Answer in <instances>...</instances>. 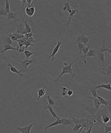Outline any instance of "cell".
<instances>
[{"label": "cell", "instance_id": "6da1fadb", "mask_svg": "<svg viewBox=\"0 0 111 133\" xmlns=\"http://www.w3.org/2000/svg\"><path fill=\"white\" fill-rule=\"evenodd\" d=\"M76 61H77V58L74 59L73 62H72L71 63H70V64H68V63L65 62V61H63V62H62V72H61V73L59 75V77L56 80H54V82L59 81V79H60V78L62 77L64 74H66V73L71 74L72 75V78H73L74 76H76V75L73 73V68H72V66H73V64L76 62Z\"/></svg>", "mask_w": 111, "mask_h": 133}, {"label": "cell", "instance_id": "7a4b0ae2", "mask_svg": "<svg viewBox=\"0 0 111 133\" xmlns=\"http://www.w3.org/2000/svg\"><path fill=\"white\" fill-rule=\"evenodd\" d=\"M36 62L35 59H25L23 61H19V63L20 64V70L21 71L22 73H25L27 71V66H28L30 64H34Z\"/></svg>", "mask_w": 111, "mask_h": 133}, {"label": "cell", "instance_id": "3957f363", "mask_svg": "<svg viewBox=\"0 0 111 133\" xmlns=\"http://www.w3.org/2000/svg\"><path fill=\"white\" fill-rule=\"evenodd\" d=\"M25 10L26 15L29 16L30 20L31 21L32 20V16H34V14H35V11H36L35 5L33 4V3L30 4H27V6L25 8Z\"/></svg>", "mask_w": 111, "mask_h": 133}, {"label": "cell", "instance_id": "277c9868", "mask_svg": "<svg viewBox=\"0 0 111 133\" xmlns=\"http://www.w3.org/2000/svg\"><path fill=\"white\" fill-rule=\"evenodd\" d=\"M46 109H48L49 112L51 113V115H52V117H53L52 121H53V118H56V119H59V118H60L59 116H57V114L55 112V111H54V109L52 108V107L50 106V105H48V104L45 105V106H44L43 108H42L41 110H40V112H44V111H45Z\"/></svg>", "mask_w": 111, "mask_h": 133}, {"label": "cell", "instance_id": "5b68a950", "mask_svg": "<svg viewBox=\"0 0 111 133\" xmlns=\"http://www.w3.org/2000/svg\"><path fill=\"white\" fill-rule=\"evenodd\" d=\"M55 44H56V45H55L54 48L52 50V52H51V55H50L49 56L47 57L48 59L49 58H52V60L54 59V56L56 55V54L59 52V50L60 46H61V44H62V41H61V39H60L58 42H56Z\"/></svg>", "mask_w": 111, "mask_h": 133}, {"label": "cell", "instance_id": "8992f818", "mask_svg": "<svg viewBox=\"0 0 111 133\" xmlns=\"http://www.w3.org/2000/svg\"><path fill=\"white\" fill-rule=\"evenodd\" d=\"M35 125V124H30L29 125H27L25 127H19V126H16V129L19 131L21 133H30V131L33 128V126Z\"/></svg>", "mask_w": 111, "mask_h": 133}, {"label": "cell", "instance_id": "52a82bcc", "mask_svg": "<svg viewBox=\"0 0 111 133\" xmlns=\"http://www.w3.org/2000/svg\"><path fill=\"white\" fill-rule=\"evenodd\" d=\"M92 121L93 122V124H95V125L96 124H102V118H101V111H98L96 113L95 115L93 116V118L91 119Z\"/></svg>", "mask_w": 111, "mask_h": 133}, {"label": "cell", "instance_id": "ba28073f", "mask_svg": "<svg viewBox=\"0 0 111 133\" xmlns=\"http://www.w3.org/2000/svg\"><path fill=\"white\" fill-rule=\"evenodd\" d=\"M47 91V87H41L39 89H38L36 91H33L34 92L36 93V100H39L41 98H42L44 95H45Z\"/></svg>", "mask_w": 111, "mask_h": 133}, {"label": "cell", "instance_id": "9c48e42d", "mask_svg": "<svg viewBox=\"0 0 111 133\" xmlns=\"http://www.w3.org/2000/svg\"><path fill=\"white\" fill-rule=\"evenodd\" d=\"M82 108L84 109H85L87 112L89 114H90L92 116L95 115L96 113L97 112L95 107H94L93 106H90V105H86V104H82Z\"/></svg>", "mask_w": 111, "mask_h": 133}, {"label": "cell", "instance_id": "30bf717a", "mask_svg": "<svg viewBox=\"0 0 111 133\" xmlns=\"http://www.w3.org/2000/svg\"><path fill=\"white\" fill-rule=\"evenodd\" d=\"M8 66H9V70L10 71V73L11 74H15V75H19L21 77H23L25 75L21 73V71H19V70H17V68L16 67V66H13L11 64H8Z\"/></svg>", "mask_w": 111, "mask_h": 133}, {"label": "cell", "instance_id": "8fae6325", "mask_svg": "<svg viewBox=\"0 0 111 133\" xmlns=\"http://www.w3.org/2000/svg\"><path fill=\"white\" fill-rule=\"evenodd\" d=\"M101 118H102V121L103 124H107L110 121V113L108 112L107 111V112H101Z\"/></svg>", "mask_w": 111, "mask_h": 133}, {"label": "cell", "instance_id": "7c38bea8", "mask_svg": "<svg viewBox=\"0 0 111 133\" xmlns=\"http://www.w3.org/2000/svg\"><path fill=\"white\" fill-rule=\"evenodd\" d=\"M8 50H15L16 52H18L19 49L18 48H16L14 47H13L12 45H10V44H4V47H3V50H2L0 51L2 54H3L4 53H5L6 51H8Z\"/></svg>", "mask_w": 111, "mask_h": 133}, {"label": "cell", "instance_id": "4fadbf2b", "mask_svg": "<svg viewBox=\"0 0 111 133\" xmlns=\"http://www.w3.org/2000/svg\"><path fill=\"white\" fill-rule=\"evenodd\" d=\"M86 98H90L91 100H93V105H94L93 107H95L96 112H98V111H99V107H100V106H101V104H100V102H99V101L98 100V98H94V97H90V96H87Z\"/></svg>", "mask_w": 111, "mask_h": 133}, {"label": "cell", "instance_id": "5bb4252c", "mask_svg": "<svg viewBox=\"0 0 111 133\" xmlns=\"http://www.w3.org/2000/svg\"><path fill=\"white\" fill-rule=\"evenodd\" d=\"M76 14H79V11H78V10H77V9L72 10L71 13H69V19H68V22H67L66 24H64V26L69 27V25H70V22H71L72 19L73 18V16H74Z\"/></svg>", "mask_w": 111, "mask_h": 133}, {"label": "cell", "instance_id": "9a60e30c", "mask_svg": "<svg viewBox=\"0 0 111 133\" xmlns=\"http://www.w3.org/2000/svg\"><path fill=\"white\" fill-rule=\"evenodd\" d=\"M70 116H71L72 121H73V124H82L87 120V118H80L79 117H78V118H75L71 114H70Z\"/></svg>", "mask_w": 111, "mask_h": 133}, {"label": "cell", "instance_id": "2e32d148", "mask_svg": "<svg viewBox=\"0 0 111 133\" xmlns=\"http://www.w3.org/2000/svg\"><path fill=\"white\" fill-rule=\"evenodd\" d=\"M97 54H98L99 61L101 62V63L103 65V68L105 67V66H107V64H106V62H105V59H104V53H102V52L97 50Z\"/></svg>", "mask_w": 111, "mask_h": 133}, {"label": "cell", "instance_id": "e0dca14e", "mask_svg": "<svg viewBox=\"0 0 111 133\" xmlns=\"http://www.w3.org/2000/svg\"><path fill=\"white\" fill-rule=\"evenodd\" d=\"M6 19L10 20V21H12L13 22H15L16 21H18V19H17V14L13 13V12H10L9 13H8L7 16H6Z\"/></svg>", "mask_w": 111, "mask_h": 133}, {"label": "cell", "instance_id": "ac0fdd59", "mask_svg": "<svg viewBox=\"0 0 111 133\" xmlns=\"http://www.w3.org/2000/svg\"><path fill=\"white\" fill-rule=\"evenodd\" d=\"M105 40H106V38H104V40H103V44H102V47H98V51L102 52V53L108 52L110 54H111V50H110V48H107L106 46H105Z\"/></svg>", "mask_w": 111, "mask_h": 133}, {"label": "cell", "instance_id": "d6986e66", "mask_svg": "<svg viewBox=\"0 0 111 133\" xmlns=\"http://www.w3.org/2000/svg\"><path fill=\"white\" fill-rule=\"evenodd\" d=\"M72 124H73V121L72 120L68 119V118H61V126H71Z\"/></svg>", "mask_w": 111, "mask_h": 133}, {"label": "cell", "instance_id": "ffe728a7", "mask_svg": "<svg viewBox=\"0 0 111 133\" xmlns=\"http://www.w3.org/2000/svg\"><path fill=\"white\" fill-rule=\"evenodd\" d=\"M82 128L81 124H74L73 129L70 131V132H75V133H81L82 132Z\"/></svg>", "mask_w": 111, "mask_h": 133}, {"label": "cell", "instance_id": "44dd1931", "mask_svg": "<svg viewBox=\"0 0 111 133\" xmlns=\"http://www.w3.org/2000/svg\"><path fill=\"white\" fill-rule=\"evenodd\" d=\"M87 90L90 91V92L92 94V96H93L92 97L96 98V96H97V91H96V90H97V89L96 88L95 86H94V85H91L90 87H88L87 88Z\"/></svg>", "mask_w": 111, "mask_h": 133}, {"label": "cell", "instance_id": "7402d4cb", "mask_svg": "<svg viewBox=\"0 0 111 133\" xmlns=\"http://www.w3.org/2000/svg\"><path fill=\"white\" fill-rule=\"evenodd\" d=\"M60 124H61V118L57 119L56 121H53L52 124H51L50 125H48V126H47L44 127V129H49V128H51V127H53V126H59Z\"/></svg>", "mask_w": 111, "mask_h": 133}, {"label": "cell", "instance_id": "603a6c76", "mask_svg": "<svg viewBox=\"0 0 111 133\" xmlns=\"http://www.w3.org/2000/svg\"><path fill=\"white\" fill-rule=\"evenodd\" d=\"M62 10H63V11L68 10L69 13H71L72 8H71V7H70V2H69L68 1H65V2H64V7H63V9H62Z\"/></svg>", "mask_w": 111, "mask_h": 133}, {"label": "cell", "instance_id": "cb8c5ba5", "mask_svg": "<svg viewBox=\"0 0 111 133\" xmlns=\"http://www.w3.org/2000/svg\"><path fill=\"white\" fill-rule=\"evenodd\" d=\"M96 50L95 49H90L88 50L86 58H90V57H96Z\"/></svg>", "mask_w": 111, "mask_h": 133}, {"label": "cell", "instance_id": "d4e9b609", "mask_svg": "<svg viewBox=\"0 0 111 133\" xmlns=\"http://www.w3.org/2000/svg\"><path fill=\"white\" fill-rule=\"evenodd\" d=\"M90 44H89V45H88L87 47H85V49L83 50L82 52H81V53H84V56H83V62H84V64H87V61H86V55H87V53L88 50H90Z\"/></svg>", "mask_w": 111, "mask_h": 133}, {"label": "cell", "instance_id": "484cf974", "mask_svg": "<svg viewBox=\"0 0 111 133\" xmlns=\"http://www.w3.org/2000/svg\"><path fill=\"white\" fill-rule=\"evenodd\" d=\"M96 89L98 88H104L106 89L107 90L110 91L111 90V85H110V83H108V84H98L96 87Z\"/></svg>", "mask_w": 111, "mask_h": 133}, {"label": "cell", "instance_id": "4316f807", "mask_svg": "<svg viewBox=\"0 0 111 133\" xmlns=\"http://www.w3.org/2000/svg\"><path fill=\"white\" fill-rule=\"evenodd\" d=\"M47 104L50 105V106H51V107H55V106H56V105L58 104L53 99H52L51 98V96H47Z\"/></svg>", "mask_w": 111, "mask_h": 133}, {"label": "cell", "instance_id": "83f0119b", "mask_svg": "<svg viewBox=\"0 0 111 133\" xmlns=\"http://www.w3.org/2000/svg\"><path fill=\"white\" fill-rule=\"evenodd\" d=\"M75 45H76V47H77V50H79V53H81L82 52L83 50H84L85 47V44H82V43H81V42L76 43V44H75Z\"/></svg>", "mask_w": 111, "mask_h": 133}, {"label": "cell", "instance_id": "f1b7e54d", "mask_svg": "<svg viewBox=\"0 0 111 133\" xmlns=\"http://www.w3.org/2000/svg\"><path fill=\"white\" fill-rule=\"evenodd\" d=\"M68 90H69V89H68L66 87H63L62 89V91H61L62 92H59V94H60V95L62 96V97L67 98V92H68Z\"/></svg>", "mask_w": 111, "mask_h": 133}, {"label": "cell", "instance_id": "f546056e", "mask_svg": "<svg viewBox=\"0 0 111 133\" xmlns=\"http://www.w3.org/2000/svg\"><path fill=\"white\" fill-rule=\"evenodd\" d=\"M104 70V73L105 75H109L110 74V70H111V65H107V66H105V67L102 68Z\"/></svg>", "mask_w": 111, "mask_h": 133}, {"label": "cell", "instance_id": "4dcf8cb0", "mask_svg": "<svg viewBox=\"0 0 111 133\" xmlns=\"http://www.w3.org/2000/svg\"><path fill=\"white\" fill-rule=\"evenodd\" d=\"M24 54H25V56L26 57V59H29V58L31 56V55L34 54V53H33L30 50H25L24 51Z\"/></svg>", "mask_w": 111, "mask_h": 133}, {"label": "cell", "instance_id": "1f68e13d", "mask_svg": "<svg viewBox=\"0 0 111 133\" xmlns=\"http://www.w3.org/2000/svg\"><path fill=\"white\" fill-rule=\"evenodd\" d=\"M4 10L7 13H9L10 12V3L8 0L5 1V7H4Z\"/></svg>", "mask_w": 111, "mask_h": 133}, {"label": "cell", "instance_id": "d6a6232c", "mask_svg": "<svg viewBox=\"0 0 111 133\" xmlns=\"http://www.w3.org/2000/svg\"><path fill=\"white\" fill-rule=\"evenodd\" d=\"M90 40V36H85L84 37H83L82 40H81V43L84 44L85 45V44H87Z\"/></svg>", "mask_w": 111, "mask_h": 133}, {"label": "cell", "instance_id": "836d02e7", "mask_svg": "<svg viewBox=\"0 0 111 133\" xmlns=\"http://www.w3.org/2000/svg\"><path fill=\"white\" fill-rule=\"evenodd\" d=\"M4 44H10V45H13V42H12V40L10 39V38L8 36V37L4 38Z\"/></svg>", "mask_w": 111, "mask_h": 133}, {"label": "cell", "instance_id": "e575fe53", "mask_svg": "<svg viewBox=\"0 0 111 133\" xmlns=\"http://www.w3.org/2000/svg\"><path fill=\"white\" fill-rule=\"evenodd\" d=\"M26 41L30 42V43H31V44H37V40H36L35 38H33V37H30V38H26Z\"/></svg>", "mask_w": 111, "mask_h": 133}, {"label": "cell", "instance_id": "d590c367", "mask_svg": "<svg viewBox=\"0 0 111 133\" xmlns=\"http://www.w3.org/2000/svg\"><path fill=\"white\" fill-rule=\"evenodd\" d=\"M73 95V91L71 90H68V92H67V98H72V96Z\"/></svg>", "mask_w": 111, "mask_h": 133}, {"label": "cell", "instance_id": "8d00e7d4", "mask_svg": "<svg viewBox=\"0 0 111 133\" xmlns=\"http://www.w3.org/2000/svg\"><path fill=\"white\" fill-rule=\"evenodd\" d=\"M104 133H109L110 132H111V127L109 126L104 125Z\"/></svg>", "mask_w": 111, "mask_h": 133}, {"label": "cell", "instance_id": "74e56055", "mask_svg": "<svg viewBox=\"0 0 111 133\" xmlns=\"http://www.w3.org/2000/svg\"><path fill=\"white\" fill-rule=\"evenodd\" d=\"M7 15H8V13H7L6 12H5V10H4V8L0 9V16H4L5 18H6Z\"/></svg>", "mask_w": 111, "mask_h": 133}, {"label": "cell", "instance_id": "f35d334b", "mask_svg": "<svg viewBox=\"0 0 111 133\" xmlns=\"http://www.w3.org/2000/svg\"><path fill=\"white\" fill-rule=\"evenodd\" d=\"M94 126H95V125H92V126H90V127H89V129H87L86 132H81V133H91V132H92V129H93V128Z\"/></svg>", "mask_w": 111, "mask_h": 133}, {"label": "cell", "instance_id": "ab89813d", "mask_svg": "<svg viewBox=\"0 0 111 133\" xmlns=\"http://www.w3.org/2000/svg\"><path fill=\"white\" fill-rule=\"evenodd\" d=\"M33 33H27V34L25 35V37L26 38H30V37H33Z\"/></svg>", "mask_w": 111, "mask_h": 133}, {"label": "cell", "instance_id": "60d3db41", "mask_svg": "<svg viewBox=\"0 0 111 133\" xmlns=\"http://www.w3.org/2000/svg\"><path fill=\"white\" fill-rule=\"evenodd\" d=\"M9 37L10 38V39L12 40V42H16V41L18 40L17 38H16V36H10Z\"/></svg>", "mask_w": 111, "mask_h": 133}, {"label": "cell", "instance_id": "b9f144b4", "mask_svg": "<svg viewBox=\"0 0 111 133\" xmlns=\"http://www.w3.org/2000/svg\"><path fill=\"white\" fill-rule=\"evenodd\" d=\"M21 3H22V9H24V5L25 3H27V0H22V1H21Z\"/></svg>", "mask_w": 111, "mask_h": 133}, {"label": "cell", "instance_id": "7bdbcfd3", "mask_svg": "<svg viewBox=\"0 0 111 133\" xmlns=\"http://www.w3.org/2000/svg\"><path fill=\"white\" fill-rule=\"evenodd\" d=\"M32 2H33V1H32V0H27V3L28 4H32Z\"/></svg>", "mask_w": 111, "mask_h": 133}, {"label": "cell", "instance_id": "ee69618b", "mask_svg": "<svg viewBox=\"0 0 111 133\" xmlns=\"http://www.w3.org/2000/svg\"><path fill=\"white\" fill-rule=\"evenodd\" d=\"M12 133H16V131H13V132Z\"/></svg>", "mask_w": 111, "mask_h": 133}]
</instances>
